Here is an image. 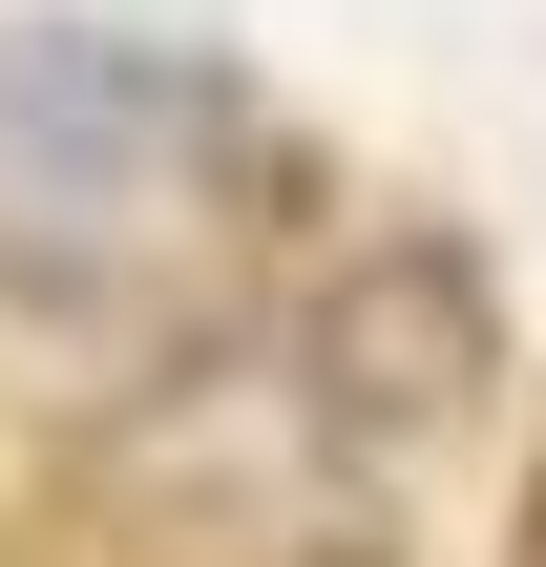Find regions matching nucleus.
<instances>
[{"instance_id": "1", "label": "nucleus", "mask_w": 546, "mask_h": 567, "mask_svg": "<svg viewBox=\"0 0 546 567\" xmlns=\"http://www.w3.org/2000/svg\"><path fill=\"white\" fill-rule=\"evenodd\" d=\"M0 126L63 168H210L253 84L231 42H168V21H0Z\"/></svg>"}, {"instance_id": "2", "label": "nucleus", "mask_w": 546, "mask_h": 567, "mask_svg": "<svg viewBox=\"0 0 546 567\" xmlns=\"http://www.w3.org/2000/svg\"><path fill=\"white\" fill-rule=\"evenodd\" d=\"M526 567H546V442H526Z\"/></svg>"}]
</instances>
